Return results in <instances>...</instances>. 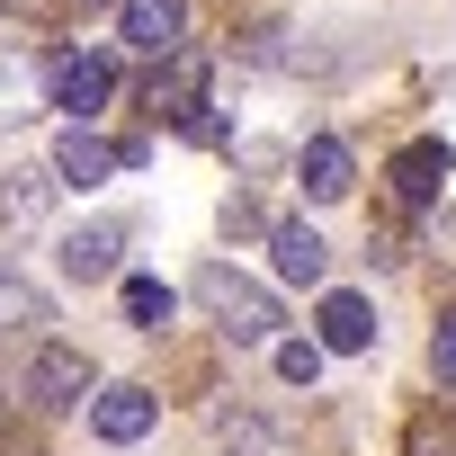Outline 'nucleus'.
Masks as SVG:
<instances>
[{
    "label": "nucleus",
    "instance_id": "obj_20",
    "mask_svg": "<svg viewBox=\"0 0 456 456\" xmlns=\"http://www.w3.org/2000/svg\"><path fill=\"white\" fill-rule=\"evenodd\" d=\"M81 10H108V0H81Z\"/></svg>",
    "mask_w": 456,
    "mask_h": 456
},
{
    "label": "nucleus",
    "instance_id": "obj_14",
    "mask_svg": "<svg viewBox=\"0 0 456 456\" xmlns=\"http://www.w3.org/2000/svg\"><path fill=\"white\" fill-rule=\"evenodd\" d=\"M170 314H179V296H170L161 278H126V322H134V331H161Z\"/></svg>",
    "mask_w": 456,
    "mask_h": 456
},
{
    "label": "nucleus",
    "instance_id": "obj_7",
    "mask_svg": "<svg viewBox=\"0 0 456 456\" xmlns=\"http://www.w3.org/2000/svg\"><path fill=\"white\" fill-rule=\"evenodd\" d=\"M269 260H278L287 287H322V269H331V251H322V233H314L305 215H287L278 233H269Z\"/></svg>",
    "mask_w": 456,
    "mask_h": 456
},
{
    "label": "nucleus",
    "instance_id": "obj_3",
    "mask_svg": "<svg viewBox=\"0 0 456 456\" xmlns=\"http://www.w3.org/2000/svg\"><path fill=\"white\" fill-rule=\"evenodd\" d=\"M81 394H99V385H90V358L63 349V340H45V349L28 358V403H37V411H72Z\"/></svg>",
    "mask_w": 456,
    "mask_h": 456
},
{
    "label": "nucleus",
    "instance_id": "obj_16",
    "mask_svg": "<svg viewBox=\"0 0 456 456\" xmlns=\"http://www.w3.org/2000/svg\"><path fill=\"white\" fill-rule=\"evenodd\" d=\"M403 456H456V420L447 411H420L411 438H403Z\"/></svg>",
    "mask_w": 456,
    "mask_h": 456
},
{
    "label": "nucleus",
    "instance_id": "obj_13",
    "mask_svg": "<svg viewBox=\"0 0 456 456\" xmlns=\"http://www.w3.org/2000/svg\"><path fill=\"white\" fill-rule=\"evenodd\" d=\"M54 188H63V179H37V170H19L10 188H0V215H10V224H45Z\"/></svg>",
    "mask_w": 456,
    "mask_h": 456
},
{
    "label": "nucleus",
    "instance_id": "obj_12",
    "mask_svg": "<svg viewBox=\"0 0 456 456\" xmlns=\"http://www.w3.org/2000/svg\"><path fill=\"white\" fill-rule=\"evenodd\" d=\"M438 179H447V143H411V152H394V197H403V206H429Z\"/></svg>",
    "mask_w": 456,
    "mask_h": 456
},
{
    "label": "nucleus",
    "instance_id": "obj_21",
    "mask_svg": "<svg viewBox=\"0 0 456 456\" xmlns=\"http://www.w3.org/2000/svg\"><path fill=\"white\" fill-rule=\"evenodd\" d=\"M19 10H45V0H19Z\"/></svg>",
    "mask_w": 456,
    "mask_h": 456
},
{
    "label": "nucleus",
    "instance_id": "obj_19",
    "mask_svg": "<svg viewBox=\"0 0 456 456\" xmlns=\"http://www.w3.org/2000/svg\"><path fill=\"white\" fill-rule=\"evenodd\" d=\"M429 367H438V385H456V314L438 322V340H429Z\"/></svg>",
    "mask_w": 456,
    "mask_h": 456
},
{
    "label": "nucleus",
    "instance_id": "obj_9",
    "mask_svg": "<svg viewBox=\"0 0 456 456\" xmlns=\"http://www.w3.org/2000/svg\"><path fill=\"white\" fill-rule=\"evenodd\" d=\"M117 251H126V233H117V224H81V233H63V278H72V287L117 278Z\"/></svg>",
    "mask_w": 456,
    "mask_h": 456
},
{
    "label": "nucleus",
    "instance_id": "obj_8",
    "mask_svg": "<svg viewBox=\"0 0 456 456\" xmlns=\"http://www.w3.org/2000/svg\"><path fill=\"white\" fill-rule=\"evenodd\" d=\"M152 108L170 117V126H188L197 108H206V63L179 45V54H161V72H152Z\"/></svg>",
    "mask_w": 456,
    "mask_h": 456
},
{
    "label": "nucleus",
    "instance_id": "obj_5",
    "mask_svg": "<svg viewBox=\"0 0 456 456\" xmlns=\"http://www.w3.org/2000/svg\"><path fill=\"white\" fill-rule=\"evenodd\" d=\"M117 28H126V45L134 54H179L188 45V0H117Z\"/></svg>",
    "mask_w": 456,
    "mask_h": 456
},
{
    "label": "nucleus",
    "instance_id": "obj_1",
    "mask_svg": "<svg viewBox=\"0 0 456 456\" xmlns=\"http://www.w3.org/2000/svg\"><path fill=\"white\" fill-rule=\"evenodd\" d=\"M197 305L215 314V331H224V340H278V296H269V287H251L242 269H224V260H206V269H197Z\"/></svg>",
    "mask_w": 456,
    "mask_h": 456
},
{
    "label": "nucleus",
    "instance_id": "obj_2",
    "mask_svg": "<svg viewBox=\"0 0 456 456\" xmlns=\"http://www.w3.org/2000/svg\"><path fill=\"white\" fill-rule=\"evenodd\" d=\"M143 161V143H108V134H90V126H63L54 134V179L63 188H99L108 170H134Z\"/></svg>",
    "mask_w": 456,
    "mask_h": 456
},
{
    "label": "nucleus",
    "instance_id": "obj_11",
    "mask_svg": "<svg viewBox=\"0 0 456 456\" xmlns=\"http://www.w3.org/2000/svg\"><path fill=\"white\" fill-rule=\"evenodd\" d=\"M296 170H305V197H314V206H331V197H349V143H340V134H314Z\"/></svg>",
    "mask_w": 456,
    "mask_h": 456
},
{
    "label": "nucleus",
    "instance_id": "obj_10",
    "mask_svg": "<svg viewBox=\"0 0 456 456\" xmlns=\"http://www.w3.org/2000/svg\"><path fill=\"white\" fill-rule=\"evenodd\" d=\"M314 322H322V349H340V358H358V349L376 340V314H367V296H349V287H340V296H322V314H314Z\"/></svg>",
    "mask_w": 456,
    "mask_h": 456
},
{
    "label": "nucleus",
    "instance_id": "obj_17",
    "mask_svg": "<svg viewBox=\"0 0 456 456\" xmlns=\"http://www.w3.org/2000/svg\"><path fill=\"white\" fill-rule=\"evenodd\" d=\"M322 358H331L322 340H278V376H287V385H314V376H322Z\"/></svg>",
    "mask_w": 456,
    "mask_h": 456
},
{
    "label": "nucleus",
    "instance_id": "obj_6",
    "mask_svg": "<svg viewBox=\"0 0 456 456\" xmlns=\"http://www.w3.org/2000/svg\"><path fill=\"white\" fill-rule=\"evenodd\" d=\"M152 420H161V403H152L143 385H108V394L90 403V429H99L108 447H134V438H143Z\"/></svg>",
    "mask_w": 456,
    "mask_h": 456
},
{
    "label": "nucleus",
    "instance_id": "obj_15",
    "mask_svg": "<svg viewBox=\"0 0 456 456\" xmlns=\"http://www.w3.org/2000/svg\"><path fill=\"white\" fill-rule=\"evenodd\" d=\"M28 322H45V296H37L28 278H10V269H0V340H10V331H28Z\"/></svg>",
    "mask_w": 456,
    "mask_h": 456
},
{
    "label": "nucleus",
    "instance_id": "obj_18",
    "mask_svg": "<svg viewBox=\"0 0 456 456\" xmlns=\"http://www.w3.org/2000/svg\"><path fill=\"white\" fill-rule=\"evenodd\" d=\"M215 438H224V447H242V456H269V429H260V420H233V411L215 420Z\"/></svg>",
    "mask_w": 456,
    "mask_h": 456
},
{
    "label": "nucleus",
    "instance_id": "obj_4",
    "mask_svg": "<svg viewBox=\"0 0 456 456\" xmlns=\"http://www.w3.org/2000/svg\"><path fill=\"white\" fill-rule=\"evenodd\" d=\"M45 90H54V108L99 117L108 90H117V63H108V54H54V63H45Z\"/></svg>",
    "mask_w": 456,
    "mask_h": 456
}]
</instances>
